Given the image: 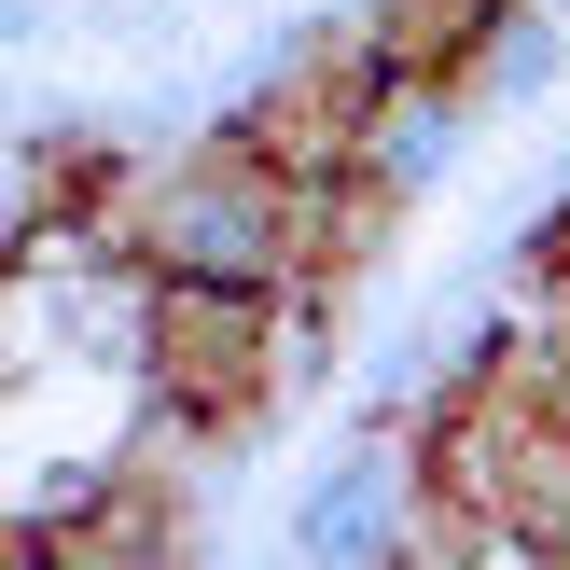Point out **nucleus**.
<instances>
[{"label":"nucleus","instance_id":"nucleus-4","mask_svg":"<svg viewBox=\"0 0 570 570\" xmlns=\"http://www.w3.org/2000/svg\"><path fill=\"white\" fill-rule=\"evenodd\" d=\"M501 14H515V0H362V28H376L390 70H473Z\"/></svg>","mask_w":570,"mask_h":570},{"label":"nucleus","instance_id":"nucleus-5","mask_svg":"<svg viewBox=\"0 0 570 570\" xmlns=\"http://www.w3.org/2000/svg\"><path fill=\"white\" fill-rule=\"evenodd\" d=\"M557 70H570V14H557V0H515V14L488 28V56H473V98L529 111V98H557Z\"/></svg>","mask_w":570,"mask_h":570},{"label":"nucleus","instance_id":"nucleus-1","mask_svg":"<svg viewBox=\"0 0 570 570\" xmlns=\"http://www.w3.org/2000/svg\"><path fill=\"white\" fill-rule=\"evenodd\" d=\"M139 376H154L181 417H209V432L250 445L278 404H293V278H167L154 265Z\"/></svg>","mask_w":570,"mask_h":570},{"label":"nucleus","instance_id":"nucleus-2","mask_svg":"<svg viewBox=\"0 0 570 570\" xmlns=\"http://www.w3.org/2000/svg\"><path fill=\"white\" fill-rule=\"evenodd\" d=\"M417 501H432V473H417V432H376V417H362V432L334 445V460L306 473L293 501H278V543H293V557H321V570H404Z\"/></svg>","mask_w":570,"mask_h":570},{"label":"nucleus","instance_id":"nucleus-3","mask_svg":"<svg viewBox=\"0 0 570 570\" xmlns=\"http://www.w3.org/2000/svg\"><path fill=\"white\" fill-rule=\"evenodd\" d=\"M473 126H488L473 70H390L376 111H362V167H376L390 195H445L473 167Z\"/></svg>","mask_w":570,"mask_h":570}]
</instances>
